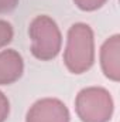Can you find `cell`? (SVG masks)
Listing matches in <instances>:
<instances>
[{
    "mask_svg": "<svg viewBox=\"0 0 120 122\" xmlns=\"http://www.w3.org/2000/svg\"><path fill=\"white\" fill-rule=\"evenodd\" d=\"M96 60L95 33L88 23H74L66 33L64 64L71 74L81 75L89 71Z\"/></svg>",
    "mask_w": 120,
    "mask_h": 122,
    "instance_id": "6da1fadb",
    "label": "cell"
},
{
    "mask_svg": "<svg viewBox=\"0 0 120 122\" xmlns=\"http://www.w3.org/2000/svg\"><path fill=\"white\" fill-rule=\"evenodd\" d=\"M28 36L31 54L37 60L51 61L62 50V31L58 23L47 14H38L31 20Z\"/></svg>",
    "mask_w": 120,
    "mask_h": 122,
    "instance_id": "7a4b0ae2",
    "label": "cell"
},
{
    "mask_svg": "<svg viewBox=\"0 0 120 122\" xmlns=\"http://www.w3.org/2000/svg\"><path fill=\"white\" fill-rule=\"evenodd\" d=\"M75 112L82 122H110L115 112L113 97L103 87L82 88L75 98Z\"/></svg>",
    "mask_w": 120,
    "mask_h": 122,
    "instance_id": "3957f363",
    "label": "cell"
},
{
    "mask_svg": "<svg viewBox=\"0 0 120 122\" xmlns=\"http://www.w3.org/2000/svg\"><path fill=\"white\" fill-rule=\"evenodd\" d=\"M26 122H71V112L60 98L45 97L37 99L28 108Z\"/></svg>",
    "mask_w": 120,
    "mask_h": 122,
    "instance_id": "277c9868",
    "label": "cell"
},
{
    "mask_svg": "<svg viewBox=\"0 0 120 122\" xmlns=\"http://www.w3.org/2000/svg\"><path fill=\"white\" fill-rule=\"evenodd\" d=\"M99 64L103 75L112 81H120V34L107 37L99 50Z\"/></svg>",
    "mask_w": 120,
    "mask_h": 122,
    "instance_id": "5b68a950",
    "label": "cell"
},
{
    "mask_svg": "<svg viewBox=\"0 0 120 122\" xmlns=\"http://www.w3.org/2000/svg\"><path fill=\"white\" fill-rule=\"evenodd\" d=\"M24 74L23 56L14 48L0 50V87L11 85Z\"/></svg>",
    "mask_w": 120,
    "mask_h": 122,
    "instance_id": "8992f818",
    "label": "cell"
},
{
    "mask_svg": "<svg viewBox=\"0 0 120 122\" xmlns=\"http://www.w3.org/2000/svg\"><path fill=\"white\" fill-rule=\"evenodd\" d=\"M14 37V29L10 21L0 19V50L7 48Z\"/></svg>",
    "mask_w": 120,
    "mask_h": 122,
    "instance_id": "52a82bcc",
    "label": "cell"
},
{
    "mask_svg": "<svg viewBox=\"0 0 120 122\" xmlns=\"http://www.w3.org/2000/svg\"><path fill=\"white\" fill-rule=\"evenodd\" d=\"M72 1L82 11H96L102 9L109 0H72Z\"/></svg>",
    "mask_w": 120,
    "mask_h": 122,
    "instance_id": "ba28073f",
    "label": "cell"
},
{
    "mask_svg": "<svg viewBox=\"0 0 120 122\" xmlns=\"http://www.w3.org/2000/svg\"><path fill=\"white\" fill-rule=\"evenodd\" d=\"M10 115V101L6 94L0 91V122H6Z\"/></svg>",
    "mask_w": 120,
    "mask_h": 122,
    "instance_id": "9c48e42d",
    "label": "cell"
},
{
    "mask_svg": "<svg viewBox=\"0 0 120 122\" xmlns=\"http://www.w3.org/2000/svg\"><path fill=\"white\" fill-rule=\"evenodd\" d=\"M20 0H0V14H6L13 11L18 6Z\"/></svg>",
    "mask_w": 120,
    "mask_h": 122,
    "instance_id": "30bf717a",
    "label": "cell"
}]
</instances>
